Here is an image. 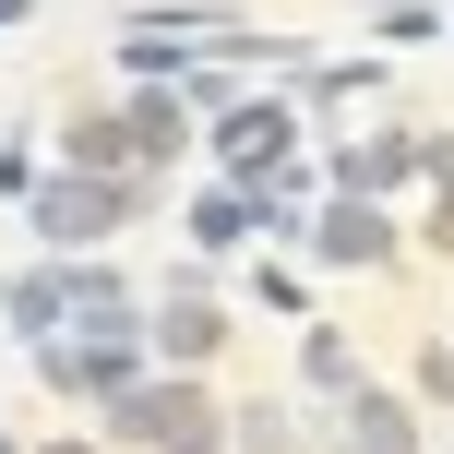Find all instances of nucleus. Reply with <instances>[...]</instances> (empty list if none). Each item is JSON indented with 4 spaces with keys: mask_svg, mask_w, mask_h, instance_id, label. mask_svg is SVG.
Returning <instances> with one entry per match:
<instances>
[{
    "mask_svg": "<svg viewBox=\"0 0 454 454\" xmlns=\"http://www.w3.org/2000/svg\"><path fill=\"white\" fill-rule=\"evenodd\" d=\"M108 215H120L108 192H48V204H36V227H48V239H96Z\"/></svg>",
    "mask_w": 454,
    "mask_h": 454,
    "instance_id": "nucleus-1",
    "label": "nucleus"
},
{
    "mask_svg": "<svg viewBox=\"0 0 454 454\" xmlns=\"http://www.w3.org/2000/svg\"><path fill=\"white\" fill-rule=\"evenodd\" d=\"M275 144H287V120H275V108H239V120H227V156H239V168L275 156Z\"/></svg>",
    "mask_w": 454,
    "mask_h": 454,
    "instance_id": "nucleus-2",
    "label": "nucleus"
}]
</instances>
